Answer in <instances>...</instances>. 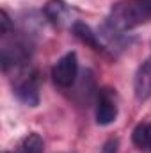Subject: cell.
<instances>
[{"instance_id":"11","label":"cell","mask_w":151,"mask_h":153,"mask_svg":"<svg viewBox=\"0 0 151 153\" xmlns=\"http://www.w3.org/2000/svg\"><path fill=\"white\" fill-rule=\"evenodd\" d=\"M101 153H119V141H117L115 137H110V139L103 144Z\"/></svg>"},{"instance_id":"9","label":"cell","mask_w":151,"mask_h":153,"mask_svg":"<svg viewBox=\"0 0 151 153\" xmlns=\"http://www.w3.org/2000/svg\"><path fill=\"white\" fill-rule=\"evenodd\" d=\"M14 153H44V141L39 134L30 132L18 143Z\"/></svg>"},{"instance_id":"7","label":"cell","mask_w":151,"mask_h":153,"mask_svg":"<svg viewBox=\"0 0 151 153\" xmlns=\"http://www.w3.org/2000/svg\"><path fill=\"white\" fill-rule=\"evenodd\" d=\"M43 14L55 27H64L71 22V7L64 0H48L44 4Z\"/></svg>"},{"instance_id":"1","label":"cell","mask_w":151,"mask_h":153,"mask_svg":"<svg viewBox=\"0 0 151 153\" xmlns=\"http://www.w3.org/2000/svg\"><path fill=\"white\" fill-rule=\"evenodd\" d=\"M151 20V0H124L112 5L109 16L100 27V36L115 43L126 38V32Z\"/></svg>"},{"instance_id":"5","label":"cell","mask_w":151,"mask_h":153,"mask_svg":"<svg viewBox=\"0 0 151 153\" xmlns=\"http://www.w3.org/2000/svg\"><path fill=\"white\" fill-rule=\"evenodd\" d=\"M76 76H78V57H76V52H68L52 68L53 84L57 87H61V89H71L76 82Z\"/></svg>"},{"instance_id":"4","label":"cell","mask_w":151,"mask_h":153,"mask_svg":"<svg viewBox=\"0 0 151 153\" xmlns=\"http://www.w3.org/2000/svg\"><path fill=\"white\" fill-rule=\"evenodd\" d=\"M119 114V96L112 87H101L96 96V123L100 126H109Z\"/></svg>"},{"instance_id":"6","label":"cell","mask_w":151,"mask_h":153,"mask_svg":"<svg viewBox=\"0 0 151 153\" xmlns=\"http://www.w3.org/2000/svg\"><path fill=\"white\" fill-rule=\"evenodd\" d=\"M71 30H73V34H75L76 39H80L84 45H87L91 50H94V52H98V53H109L110 50H109V46L105 45V41L101 39L100 36V32H96V30H93L87 23H84V22H73L71 23Z\"/></svg>"},{"instance_id":"8","label":"cell","mask_w":151,"mask_h":153,"mask_svg":"<svg viewBox=\"0 0 151 153\" xmlns=\"http://www.w3.org/2000/svg\"><path fill=\"white\" fill-rule=\"evenodd\" d=\"M133 91L139 102H144L151 96V55L139 66L133 78Z\"/></svg>"},{"instance_id":"3","label":"cell","mask_w":151,"mask_h":153,"mask_svg":"<svg viewBox=\"0 0 151 153\" xmlns=\"http://www.w3.org/2000/svg\"><path fill=\"white\" fill-rule=\"evenodd\" d=\"M13 71L11 84H13V93L14 96L27 107H38L39 105V73L30 62L18 66Z\"/></svg>"},{"instance_id":"12","label":"cell","mask_w":151,"mask_h":153,"mask_svg":"<svg viewBox=\"0 0 151 153\" xmlns=\"http://www.w3.org/2000/svg\"><path fill=\"white\" fill-rule=\"evenodd\" d=\"M148 150H151V123H148Z\"/></svg>"},{"instance_id":"10","label":"cell","mask_w":151,"mask_h":153,"mask_svg":"<svg viewBox=\"0 0 151 153\" xmlns=\"http://www.w3.org/2000/svg\"><path fill=\"white\" fill-rule=\"evenodd\" d=\"M132 141L139 150H148V123H141L133 128Z\"/></svg>"},{"instance_id":"2","label":"cell","mask_w":151,"mask_h":153,"mask_svg":"<svg viewBox=\"0 0 151 153\" xmlns=\"http://www.w3.org/2000/svg\"><path fill=\"white\" fill-rule=\"evenodd\" d=\"M32 52H34L32 39L25 32H16L13 29L11 32L2 34V45H0L2 70L5 73H9L11 70L30 62Z\"/></svg>"}]
</instances>
